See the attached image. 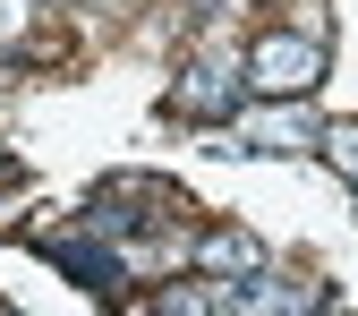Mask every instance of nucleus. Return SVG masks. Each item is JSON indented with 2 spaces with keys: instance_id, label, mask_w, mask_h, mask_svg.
<instances>
[{
  "instance_id": "423d86ee",
  "label": "nucleus",
  "mask_w": 358,
  "mask_h": 316,
  "mask_svg": "<svg viewBox=\"0 0 358 316\" xmlns=\"http://www.w3.org/2000/svg\"><path fill=\"white\" fill-rule=\"evenodd\" d=\"M316 146H324V154H333V163H341V171L358 179V120H341V128H324Z\"/></svg>"
},
{
  "instance_id": "0eeeda50",
  "label": "nucleus",
  "mask_w": 358,
  "mask_h": 316,
  "mask_svg": "<svg viewBox=\"0 0 358 316\" xmlns=\"http://www.w3.org/2000/svg\"><path fill=\"white\" fill-rule=\"evenodd\" d=\"M26 18H34V0H0V43L26 34Z\"/></svg>"
},
{
  "instance_id": "f257e3e1",
  "label": "nucleus",
  "mask_w": 358,
  "mask_h": 316,
  "mask_svg": "<svg viewBox=\"0 0 358 316\" xmlns=\"http://www.w3.org/2000/svg\"><path fill=\"white\" fill-rule=\"evenodd\" d=\"M239 77H248V95H264V103H299L307 85L324 77V26H273V34H256L248 60H239Z\"/></svg>"
},
{
  "instance_id": "39448f33",
  "label": "nucleus",
  "mask_w": 358,
  "mask_h": 316,
  "mask_svg": "<svg viewBox=\"0 0 358 316\" xmlns=\"http://www.w3.org/2000/svg\"><path fill=\"white\" fill-rule=\"evenodd\" d=\"M196 256L213 265V274H256V265H264V248H256L248 231H205V240H196Z\"/></svg>"
},
{
  "instance_id": "6e6552de",
  "label": "nucleus",
  "mask_w": 358,
  "mask_h": 316,
  "mask_svg": "<svg viewBox=\"0 0 358 316\" xmlns=\"http://www.w3.org/2000/svg\"><path fill=\"white\" fill-rule=\"evenodd\" d=\"M188 9H196V18H205V9H213V0H188Z\"/></svg>"
},
{
  "instance_id": "7ed1b4c3",
  "label": "nucleus",
  "mask_w": 358,
  "mask_h": 316,
  "mask_svg": "<svg viewBox=\"0 0 358 316\" xmlns=\"http://www.w3.org/2000/svg\"><path fill=\"white\" fill-rule=\"evenodd\" d=\"M316 137H324V128L307 120L299 103H273V111L248 120V146H264V154H299V146H316Z\"/></svg>"
},
{
  "instance_id": "20e7f679",
  "label": "nucleus",
  "mask_w": 358,
  "mask_h": 316,
  "mask_svg": "<svg viewBox=\"0 0 358 316\" xmlns=\"http://www.w3.org/2000/svg\"><path fill=\"white\" fill-rule=\"evenodd\" d=\"M43 256H52L69 282H85V291H120V256H111V248H85V240H43Z\"/></svg>"
},
{
  "instance_id": "f03ea898",
  "label": "nucleus",
  "mask_w": 358,
  "mask_h": 316,
  "mask_svg": "<svg viewBox=\"0 0 358 316\" xmlns=\"http://www.w3.org/2000/svg\"><path fill=\"white\" fill-rule=\"evenodd\" d=\"M239 60L231 52H205V60H188L179 69V95H171V111L179 120H222V111H239Z\"/></svg>"
}]
</instances>
